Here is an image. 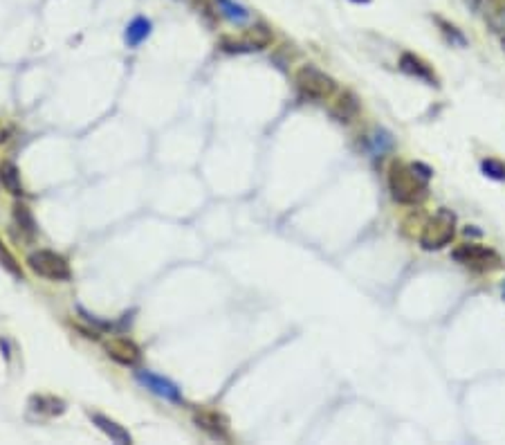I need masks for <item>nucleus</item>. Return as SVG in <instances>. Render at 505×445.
I'll return each mask as SVG.
<instances>
[{
    "label": "nucleus",
    "instance_id": "f257e3e1",
    "mask_svg": "<svg viewBox=\"0 0 505 445\" xmlns=\"http://www.w3.org/2000/svg\"><path fill=\"white\" fill-rule=\"evenodd\" d=\"M389 189L398 203L415 205L427 196V178L415 169V165L396 162L389 169Z\"/></svg>",
    "mask_w": 505,
    "mask_h": 445
},
{
    "label": "nucleus",
    "instance_id": "f03ea898",
    "mask_svg": "<svg viewBox=\"0 0 505 445\" xmlns=\"http://www.w3.org/2000/svg\"><path fill=\"white\" fill-rule=\"evenodd\" d=\"M456 234V216L449 209H440L436 216H431L420 234V245L425 250H440L451 243Z\"/></svg>",
    "mask_w": 505,
    "mask_h": 445
},
{
    "label": "nucleus",
    "instance_id": "7ed1b4c3",
    "mask_svg": "<svg viewBox=\"0 0 505 445\" xmlns=\"http://www.w3.org/2000/svg\"><path fill=\"white\" fill-rule=\"evenodd\" d=\"M297 88L305 99H315V102H324L332 93L337 90L335 79L319 70L315 66H303L297 72Z\"/></svg>",
    "mask_w": 505,
    "mask_h": 445
},
{
    "label": "nucleus",
    "instance_id": "20e7f679",
    "mask_svg": "<svg viewBox=\"0 0 505 445\" xmlns=\"http://www.w3.org/2000/svg\"><path fill=\"white\" fill-rule=\"evenodd\" d=\"M28 263L32 268L34 275H39L43 279H52V281H63L70 279V266L61 254L50 252V250H39L32 252L28 256Z\"/></svg>",
    "mask_w": 505,
    "mask_h": 445
},
{
    "label": "nucleus",
    "instance_id": "39448f33",
    "mask_svg": "<svg viewBox=\"0 0 505 445\" xmlns=\"http://www.w3.org/2000/svg\"><path fill=\"white\" fill-rule=\"evenodd\" d=\"M454 259L456 261L465 263V266L480 268V270L499 266V254L494 250H489V247H485V245H474V243L458 247V250L454 252Z\"/></svg>",
    "mask_w": 505,
    "mask_h": 445
},
{
    "label": "nucleus",
    "instance_id": "423d86ee",
    "mask_svg": "<svg viewBox=\"0 0 505 445\" xmlns=\"http://www.w3.org/2000/svg\"><path fill=\"white\" fill-rule=\"evenodd\" d=\"M138 380L146 389L153 391L155 396H159V398H164V400L180 403V398H182L178 385H174V382H171L169 378H164V376L153 374V371H138Z\"/></svg>",
    "mask_w": 505,
    "mask_h": 445
},
{
    "label": "nucleus",
    "instance_id": "0eeeda50",
    "mask_svg": "<svg viewBox=\"0 0 505 445\" xmlns=\"http://www.w3.org/2000/svg\"><path fill=\"white\" fill-rule=\"evenodd\" d=\"M195 425L205 429L207 434H212L214 439H229V420L225 414H220L216 410H198L193 414Z\"/></svg>",
    "mask_w": 505,
    "mask_h": 445
},
{
    "label": "nucleus",
    "instance_id": "6e6552de",
    "mask_svg": "<svg viewBox=\"0 0 505 445\" xmlns=\"http://www.w3.org/2000/svg\"><path fill=\"white\" fill-rule=\"evenodd\" d=\"M106 353L110 360H115L119 364H124V367H135L140 362V349H138V344L126 340V338H113V340H108L106 342Z\"/></svg>",
    "mask_w": 505,
    "mask_h": 445
},
{
    "label": "nucleus",
    "instance_id": "1a4fd4ad",
    "mask_svg": "<svg viewBox=\"0 0 505 445\" xmlns=\"http://www.w3.org/2000/svg\"><path fill=\"white\" fill-rule=\"evenodd\" d=\"M90 418H92V423L99 427L110 441L121 443V445H128V443L133 441L128 432L121 427L119 423H115L113 418H108V416H104V414H90Z\"/></svg>",
    "mask_w": 505,
    "mask_h": 445
},
{
    "label": "nucleus",
    "instance_id": "9d476101",
    "mask_svg": "<svg viewBox=\"0 0 505 445\" xmlns=\"http://www.w3.org/2000/svg\"><path fill=\"white\" fill-rule=\"evenodd\" d=\"M0 182H3V187L11 196L25 194V187H23V180H20V171L14 162H9V160H3V162H0Z\"/></svg>",
    "mask_w": 505,
    "mask_h": 445
},
{
    "label": "nucleus",
    "instance_id": "9b49d317",
    "mask_svg": "<svg viewBox=\"0 0 505 445\" xmlns=\"http://www.w3.org/2000/svg\"><path fill=\"white\" fill-rule=\"evenodd\" d=\"M216 7L220 11V16H225L233 25H245L252 20V11L248 7L238 5L236 0H216Z\"/></svg>",
    "mask_w": 505,
    "mask_h": 445
},
{
    "label": "nucleus",
    "instance_id": "f8f14e48",
    "mask_svg": "<svg viewBox=\"0 0 505 445\" xmlns=\"http://www.w3.org/2000/svg\"><path fill=\"white\" fill-rule=\"evenodd\" d=\"M400 68L404 72L413 74V77H418V79H425L427 83H436V77H434V72H431V68L425 64L422 59H418L415 54H402Z\"/></svg>",
    "mask_w": 505,
    "mask_h": 445
},
{
    "label": "nucleus",
    "instance_id": "ddd939ff",
    "mask_svg": "<svg viewBox=\"0 0 505 445\" xmlns=\"http://www.w3.org/2000/svg\"><path fill=\"white\" fill-rule=\"evenodd\" d=\"M151 30H153L151 20L144 18V16H140V18H135V20L128 25V28H126L124 39H126V43H128L130 47H138L140 43H144L146 39H149Z\"/></svg>",
    "mask_w": 505,
    "mask_h": 445
},
{
    "label": "nucleus",
    "instance_id": "4468645a",
    "mask_svg": "<svg viewBox=\"0 0 505 445\" xmlns=\"http://www.w3.org/2000/svg\"><path fill=\"white\" fill-rule=\"evenodd\" d=\"M357 113H360V104H357V99H355L353 93L339 95L337 104L332 106V115H335L339 121H351Z\"/></svg>",
    "mask_w": 505,
    "mask_h": 445
},
{
    "label": "nucleus",
    "instance_id": "2eb2a0df",
    "mask_svg": "<svg viewBox=\"0 0 505 445\" xmlns=\"http://www.w3.org/2000/svg\"><path fill=\"white\" fill-rule=\"evenodd\" d=\"M220 47L229 54H243V52H256V49H263V45L258 43L254 36L250 34L248 39H223L220 41Z\"/></svg>",
    "mask_w": 505,
    "mask_h": 445
},
{
    "label": "nucleus",
    "instance_id": "dca6fc26",
    "mask_svg": "<svg viewBox=\"0 0 505 445\" xmlns=\"http://www.w3.org/2000/svg\"><path fill=\"white\" fill-rule=\"evenodd\" d=\"M14 220H16V225L28 234V239H34V234H36V220H34L32 212H30L25 205H14Z\"/></svg>",
    "mask_w": 505,
    "mask_h": 445
},
{
    "label": "nucleus",
    "instance_id": "f3484780",
    "mask_svg": "<svg viewBox=\"0 0 505 445\" xmlns=\"http://www.w3.org/2000/svg\"><path fill=\"white\" fill-rule=\"evenodd\" d=\"M0 266H3L11 277H16V279H23V270L18 266V261L14 259V254H11L7 247L0 243Z\"/></svg>",
    "mask_w": 505,
    "mask_h": 445
},
{
    "label": "nucleus",
    "instance_id": "a211bd4d",
    "mask_svg": "<svg viewBox=\"0 0 505 445\" xmlns=\"http://www.w3.org/2000/svg\"><path fill=\"white\" fill-rule=\"evenodd\" d=\"M480 169H483L487 178L505 180V165L499 162V160H483V162H480Z\"/></svg>",
    "mask_w": 505,
    "mask_h": 445
},
{
    "label": "nucleus",
    "instance_id": "6ab92c4d",
    "mask_svg": "<svg viewBox=\"0 0 505 445\" xmlns=\"http://www.w3.org/2000/svg\"><path fill=\"white\" fill-rule=\"evenodd\" d=\"M438 23H440V28H442V32H445L451 41H456V43H461V45H465V36L454 28V25H449V23H445V20H440L438 18Z\"/></svg>",
    "mask_w": 505,
    "mask_h": 445
},
{
    "label": "nucleus",
    "instance_id": "aec40b11",
    "mask_svg": "<svg viewBox=\"0 0 505 445\" xmlns=\"http://www.w3.org/2000/svg\"><path fill=\"white\" fill-rule=\"evenodd\" d=\"M489 25L497 32H505V9H499L494 16H489Z\"/></svg>",
    "mask_w": 505,
    "mask_h": 445
},
{
    "label": "nucleus",
    "instance_id": "412c9836",
    "mask_svg": "<svg viewBox=\"0 0 505 445\" xmlns=\"http://www.w3.org/2000/svg\"><path fill=\"white\" fill-rule=\"evenodd\" d=\"M353 3H371V0H353Z\"/></svg>",
    "mask_w": 505,
    "mask_h": 445
},
{
    "label": "nucleus",
    "instance_id": "4be33fe9",
    "mask_svg": "<svg viewBox=\"0 0 505 445\" xmlns=\"http://www.w3.org/2000/svg\"><path fill=\"white\" fill-rule=\"evenodd\" d=\"M501 43H503V49H505V36H503V41H501Z\"/></svg>",
    "mask_w": 505,
    "mask_h": 445
},
{
    "label": "nucleus",
    "instance_id": "5701e85b",
    "mask_svg": "<svg viewBox=\"0 0 505 445\" xmlns=\"http://www.w3.org/2000/svg\"><path fill=\"white\" fill-rule=\"evenodd\" d=\"M503 297H505V286H503Z\"/></svg>",
    "mask_w": 505,
    "mask_h": 445
}]
</instances>
